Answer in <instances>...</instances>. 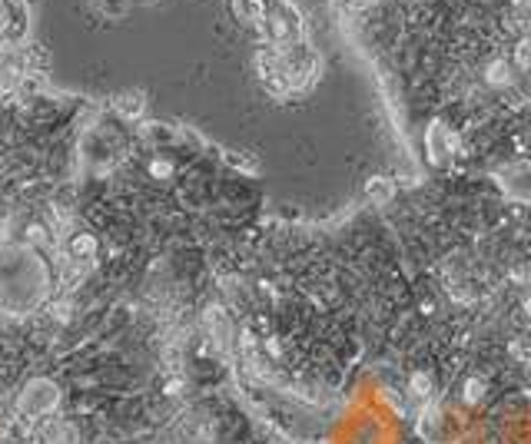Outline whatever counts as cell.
Instances as JSON below:
<instances>
[{
	"label": "cell",
	"mask_w": 531,
	"mask_h": 444,
	"mask_svg": "<svg viewBox=\"0 0 531 444\" xmlns=\"http://www.w3.org/2000/svg\"><path fill=\"white\" fill-rule=\"evenodd\" d=\"M60 401V391L54 381H47V378H34V381H27V388L20 391V411L27 414V418H37V414H50Z\"/></svg>",
	"instance_id": "obj_1"
},
{
	"label": "cell",
	"mask_w": 531,
	"mask_h": 444,
	"mask_svg": "<svg viewBox=\"0 0 531 444\" xmlns=\"http://www.w3.org/2000/svg\"><path fill=\"white\" fill-rule=\"evenodd\" d=\"M96 252V239L90 232H76L74 239H70V256L74 259H90Z\"/></svg>",
	"instance_id": "obj_2"
},
{
	"label": "cell",
	"mask_w": 531,
	"mask_h": 444,
	"mask_svg": "<svg viewBox=\"0 0 531 444\" xmlns=\"http://www.w3.org/2000/svg\"><path fill=\"white\" fill-rule=\"evenodd\" d=\"M7 23H10V7L7 0H0V30H7Z\"/></svg>",
	"instance_id": "obj_3"
}]
</instances>
